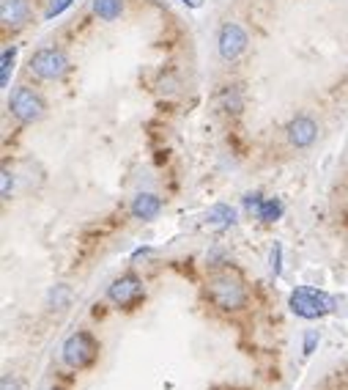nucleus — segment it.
Here are the masks:
<instances>
[{
  "instance_id": "1",
  "label": "nucleus",
  "mask_w": 348,
  "mask_h": 390,
  "mask_svg": "<svg viewBox=\"0 0 348 390\" xmlns=\"http://www.w3.org/2000/svg\"><path fill=\"white\" fill-rule=\"evenodd\" d=\"M206 294L209 300L220 308V311H242L244 305L249 303V291H247V284L244 278L230 269V267H223V269H214L206 281Z\"/></svg>"
},
{
  "instance_id": "2",
  "label": "nucleus",
  "mask_w": 348,
  "mask_h": 390,
  "mask_svg": "<svg viewBox=\"0 0 348 390\" xmlns=\"http://www.w3.org/2000/svg\"><path fill=\"white\" fill-rule=\"evenodd\" d=\"M291 311L302 316V319H323L329 313H335L337 308V300L332 294H326L321 288L313 286H299L291 291V300H288Z\"/></svg>"
},
{
  "instance_id": "3",
  "label": "nucleus",
  "mask_w": 348,
  "mask_h": 390,
  "mask_svg": "<svg viewBox=\"0 0 348 390\" xmlns=\"http://www.w3.org/2000/svg\"><path fill=\"white\" fill-rule=\"evenodd\" d=\"M8 113L20 121V124H36L39 118H44L47 102L39 91H33L30 85H20L8 94Z\"/></svg>"
},
{
  "instance_id": "4",
  "label": "nucleus",
  "mask_w": 348,
  "mask_h": 390,
  "mask_svg": "<svg viewBox=\"0 0 348 390\" xmlns=\"http://www.w3.org/2000/svg\"><path fill=\"white\" fill-rule=\"evenodd\" d=\"M97 355H99V343L94 341L91 333H85V330L72 333L69 339L63 341V346H61V360L69 365V368H75V371H82V368L94 365Z\"/></svg>"
},
{
  "instance_id": "5",
  "label": "nucleus",
  "mask_w": 348,
  "mask_h": 390,
  "mask_svg": "<svg viewBox=\"0 0 348 390\" xmlns=\"http://www.w3.org/2000/svg\"><path fill=\"white\" fill-rule=\"evenodd\" d=\"M27 69L39 80H63V75L69 72V55L58 47H39L27 58Z\"/></svg>"
},
{
  "instance_id": "6",
  "label": "nucleus",
  "mask_w": 348,
  "mask_h": 390,
  "mask_svg": "<svg viewBox=\"0 0 348 390\" xmlns=\"http://www.w3.org/2000/svg\"><path fill=\"white\" fill-rule=\"evenodd\" d=\"M146 297V286H143V278L135 275V272H124L118 275L110 286H107V300L118 308H135L140 300Z\"/></svg>"
},
{
  "instance_id": "7",
  "label": "nucleus",
  "mask_w": 348,
  "mask_h": 390,
  "mask_svg": "<svg viewBox=\"0 0 348 390\" xmlns=\"http://www.w3.org/2000/svg\"><path fill=\"white\" fill-rule=\"evenodd\" d=\"M247 44H249L247 30L239 23H225L220 28V33H217V52H220V58H223L225 63H233L242 52L247 50Z\"/></svg>"
},
{
  "instance_id": "8",
  "label": "nucleus",
  "mask_w": 348,
  "mask_h": 390,
  "mask_svg": "<svg viewBox=\"0 0 348 390\" xmlns=\"http://www.w3.org/2000/svg\"><path fill=\"white\" fill-rule=\"evenodd\" d=\"M285 138L294 149H310L318 138V121L310 118V116H294L285 124Z\"/></svg>"
},
{
  "instance_id": "9",
  "label": "nucleus",
  "mask_w": 348,
  "mask_h": 390,
  "mask_svg": "<svg viewBox=\"0 0 348 390\" xmlns=\"http://www.w3.org/2000/svg\"><path fill=\"white\" fill-rule=\"evenodd\" d=\"M27 20H30V3L27 0H0V25L6 33L25 28Z\"/></svg>"
},
{
  "instance_id": "10",
  "label": "nucleus",
  "mask_w": 348,
  "mask_h": 390,
  "mask_svg": "<svg viewBox=\"0 0 348 390\" xmlns=\"http://www.w3.org/2000/svg\"><path fill=\"white\" fill-rule=\"evenodd\" d=\"M129 212H132L135 220L151 223V220H156L159 212H162V198H159L156 193H137V195L132 198V204H129Z\"/></svg>"
},
{
  "instance_id": "11",
  "label": "nucleus",
  "mask_w": 348,
  "mask_h": 390,
  "mask_svg": "<svg viewBox=\"0 0 348 390\" xmlns=\"http://www.w3.org/2000/svg\"><path fill=\"white\" fill-rule=\"evenodd\" d=\"M217 107L223 110L225 116L236 118L244 110V91H242V85L239 83H225L223 88H220V94H217Z\"/></svg>"
},
{
  "instance_id": "12",
  "label": "nucleus",
  "mask_w": 348,
  "mask_h": 390,
  "mask_svg": "<svg viewBox=\"0 0 348 390\" xmlns=\"http://www.w3.org/2000/svg\"><path fill=\"white\" fill-rule=\"evenodd\" d=\"M236 209L228 207V204H217L206 212V226L209 228H217V231H225V228H233L236 226Z\"/></svg>"
},
{
  "instance_id": "13",
  "label": "nucleus",
  "mask_w": 348,
  "mask_h": 390,
  "mask_svg": "<svg viewBox=\"0 0 348 390\" xmlns=\"http://www.w3.org/2000/svg\"><path fill=\"white\" fill-rule=\"evenodd\" d=\"M91 8L101 23H116L124 14V0H94Z\"/></svg>"
},
{
  "instance_id": "14",
  "label": "nucleus",
  "mask_w": 348,
  "mask_h": 390,
  "mask_svg": "<svg viewBox=\"0 0 348 390\" xmlns=\"http://www.w3.org/2000/svg\"><path fill=\"white\" fill-rule=\"evenodd\" d=\"M261 223H277L280 217H282V201L280 198H263V204L258 209V214H255Z\"/></svg>"
},
{
  "instance_id": "15",
  "label": "nucleus",
  "mask_w": 348,
  "mask_h": 390,
  "mask_svg": "<svg viewBox=\"0 0 348 390\" xmlns=\"http://www.w3.org/2000/svg\"><path fill=\"white\" fill-rule=\"evenodd\" d=\"M14 63H17V47H3L0 55V85L8 88V78L14 72Z\"/></svg>"
},
{
  "instance_id": "16",
  "label": "nucleus",
  "mask_w": 348,
  "mask_h": 390,
  "mask_svg": "<svg viewBox=\"0 0 348 390\" xmlns=\"http://www.w3.org/2000/svg\"><path fill=\"white\" fill-rule=\"evenodd\" d=\"M321 390H348V365L332 371V374L323 379Z\"/></svg>"
},
{
  "instance_id": "17",
  "label": "nucleus",
  "mask_w": 348,
  "mask_h": 390,
  "mask_svg": "<svg viewBox=\"0 0 348 390\" xmlns=\"http://www.w3.org/2000/svg\"><path fill=\"white\" fill-rule=\"evenodd\" d=\"M47 303H50V308H66L72 303V288L66 286V284H55Z\"/></svg>"
},
{
  "instance_id": "18",
  "label": "nucleus",
  "mask_w": 348,
  "mask_h": 390,
  "mask_svg": "<svg viewBox=\"0 0 348 390\" xmlns=\"http://www.w3.org/2000/svg\"><path fill=\"white\" fill-rule=\"evenodd\" d=\"M72 3H75V0H50L47 8H44V20L50 23V20H55V17H61Z\"/></svg>"
},
{
  "instance_id": "19",
  "label": "nucleus",
  "mask_w": 348,
  "mask_h": 390,
  "mask_svg": "<svg viewBox=\"0 0 348 390\" xmlns=\"http://www.w3.org/2000/svg\"><path fill=\"white\" fill-rule=\"evenodd\" d=\"M263 198H266V195H261V193H247V195H244V212L255 217L258 209H261V204H263Z\"/></svg>"
},
{
  "instance_id": "20",
  "label": "nucleus",
  "mask_w": 348,
  "mask_h": 390,
  "mask_svg": "<svg viewBox=\"0 0 348 390\" xmlns=\"http://www.w3.org/2000/svg\"><path fill=\"white\" fill-rule=\"evenodd\" d=\"M3 184H0V193H3V201H8L11 198V190H14V176H11V171L8 168H3Z\"/></svg>"
},
{
  "instance_id": "21",
  "label": "nucleus",
  "mask_w": 348,
  "mask_h": 390,
  "mask_svg": "<svg viewBox=\"0 0 348 390\" xmlns=\"http://www.w3.org/2000/svg\"><path fill=\"white\" fill-rule=\"evenodd\" d=\"M280 256H282V248H280V245H274V248H272V269H274V275H280V272H282Z\"/></svg>"
},
{
  "instance_id": "22",
  "label": "nucleus",
  "mask_w": 348,
  "mask_h": 390,
  "mask_svg": "<svg viewBox=\"0 0 348 390\" xmlns=\"http://www.w3.org/2000/svg\"><path fill=\"white\" fill-rule=\"evenodd\" d=\"M0 390H23V385H20V379H14V377H3L0 379Z\"/></svg>"
},
{
  "instance_id": "23",
  "label": "nucleus",
  "mask_w": 348,
  "mask_h": 390,
  "mask_svg": "<svg viewBox=\"0 0 348 390\" xmlns=\"http://www.w3.org/2000/svg\"><path fill=\"white\" fill-rule=\"evenodd\" d=\"M316 343H318V333H307V339H304V355H310L316 349Z\"/></svg>"
},
{
  "instance_id": "24",
  "label": "nucleus",
  "mask_w": 348,
  "mask_h": 390,
  "mask_svg": "<svg viewBox=\"0 0 348 390\" xmlns=\"http://www.w3.org/2000/svg\"><path fill=\"white\" fill-rule=\"evenodd\" d=\"M184 6H189V8H200L203 6V0H181Z\"/></svg>"
},
{
  "instance_id": "25",
  "label": "nucleus",
  "mask_w": 348,
  "mask_h": 390,
  "mask_svg": "<svg viewBox=\"0 0 348 390\" xmlns=\"http://www.w3.org/2000/svg\"><path fill=\"white\" fill-rule=\"evenodd\" d=\"M50 390H61V388H50Z\"/></svg>"
}]
</instances>
